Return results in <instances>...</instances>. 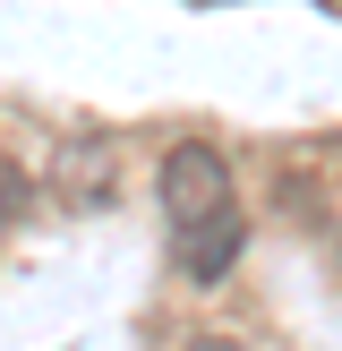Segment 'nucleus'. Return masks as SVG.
Returning a JSON list of instances; mask_svg holds the SVG:
<instances>
[{
    "mask_svg": "<svg viewBox=\"0 0 342 351\" xmlns=\"http://www.w3.org/2000/svg\"><path fill=\"white\" fill-rule=\"evenodd\" d=\"M154 189H163V223L180 240L231 215V163H222V146H205V137H180V146L163 154V171H154Z\"/></svg>",
    "mask_w": 342,
    "mask_h": 351,
    "instance_id": "f257e3e1",
    "label": "nucleus"
},
{
    "mask_svg": "<svg viewBox=\"0 0 342 351\" xmlns=\"http://www.w3.org/2000/svg\"><path fill=\"white\" fill-rule=\"evenodd\" d=\"M239 249H248V223L222 215V223H205V232L180 240V274H188V283H222V274L239 266Z\"/></svg>",
    "mask_w": 342,
    "mask_h": 351,
    "instance_id": "f03ea898",
    "label": "nucleus"
},
{
    "mask_svg": "<svg viewBox=\"0 0 342 351\" xmlns=\"http://www.w3.org/2000/svg\"><path fill=\"white\" fill-rule=\"evenodd\" d=\"M51 180H60V197L77 206H111V146H94V137H77V146H60V163H51Z\"/></svg>",
    "mask_w": 342,
    "mask_h": 351,
    "instance_id": "7ed1b4c3",
    "label": "nucleus"
},
{
    "mask_svg": "<svg viewBox=\"0 0 342 351\" xmlns=\"http://www.w3.org/2000/svg\"><path fill=\"white\" fill-rule=\"evenodd\" d=\"M26 206H34V171L0 154V223H17V215H26Z\"/></svg>",
    "mask_w": 342,
    "mask_h": 351,
    "instance_id": "20e7f679",
    "label": "nucleus"
},
{
    "mask_svg": "<svg viewBox=\"0 0 342 351\" xmlns=\"http://www.w3.org/2000/svg\"><path fill=\"white\" fill-rule=\"evenodd\" d=\"M188 351H239V343H188Z\"/></svg>",
    "mask_w": 342,
    "mask_h": 351,
    "instance_id": "39448f33",
    "label": "nucleus"
}]
</instances>
